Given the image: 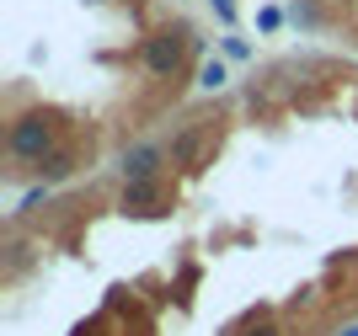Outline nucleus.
<instances>
[{
    "instance_id": "obj_1",
    "label": "nucleus",
    "mask_w": 358,
    "mask_h": 336,
    "mask_svg": "<svg viewBox=\"0 0 358 336\" xmlns=\"http://www.w3.org/2000/svg\"><path fill=\"white\" fill-rule=\"evenodd\" d=\"M54 139H59V117L43 112V107H32V112H16L11 129H6V149H11L16 161H48L54 155Z\"/></svg>"
},
{
    "instance_id": "obj_2",
    "label": "nucleus",
    "mask_w": 358,
    "mask_h": 336,
    "mask_svg": "<svg viewBox=\"0 0 358 336\" xmlns=\"http://www.w3.org/2000/svg\"><path fill=\"white\" fill-rule=\"evenodd\" d=\"M214 145H220V129H214L209 117H193L187 129L171 133L166 155H171V166H182V171H203V161L214 155Z\"/></svg>"
},
{
    "instance_id": "obj_3",
    "label": "nucleus",
    "mask_w": 358,
    "mask_h": 336,
    "mask_svg": "<svg viewBox=\"0 0 358 336\" xmlns=\"http://www.w3.org/2000/svg\"><path fill=\"white\" fill-rule=\"evenodd\" d=\"M182 54H187V32H171V27H161L155 38H145V70L155 75V80H171V75L182 70Z\"/></svg>"
},
{
    "instance_id": "obj_4",
    "label": "nucleus",
    "mask_w": 358,
    "mask_h": 336,
    "mask_svg": "<svg viewBox=\"0 0 358 336\" xmlns=\"http://www.w3.org/2000/svg\"><path fill=\"white\" fill-rule=\"evenodd\" d=\"M166 161H171L166 145H134V149H123L118 171H123V182H161V166Z\"/></svg>"
},
{
    "instance_id": "obj_5",
    "label": "nucleus",
    "mask_w": 358,
    "mask_h": 336,
    "mask_svg": "<svg viewBox=\"0 0 358 336\" xmlns=\"http://www.w3.org/2000/svg\"><path fill=\"white\" fill-rule=\"evenodd\" d=\"M166 182H129L123 187V214H166Z\"/></svg>"
},
{
    "instance_id": "obj_6",
    "label": "nucleus",
    "mask_w": 358,
    "mask_h": 336,
    "mask_svg": "<svg viewBox=\"0 0 358 336\" xmlns=\"http://www.w3.org/2000/svg\"><path fill=\"white\" fill-rule=\"evenodd\" d=\"M80 171V155L75 149H54L48 161H38V176H43V187H54V182H64V176Z\"/></svg>"
},
{
    "instance_id": "obj_7",
    "label": "nucleus",
    "mask_w": 358,
    "mask_h": 336,
    "mask_svg": "<svg viewBox=\"0 0 358 336\" xmlns=\"http://www.w3.org/2000/svg\"><path fill=\"white\" fill-rule=\"evenodd\" d=\"M198 86H203V91H220L224 86V64H220V59H209V64L198 70Z\"/></svg>"
},
{
    "instance_id": "obj_8",
    "label": "nucleus",
    "mask_w": 358,
    "mask_h": 336,
    "mask_svg": "<svg viewBox=\"0 0 358 336\" xmlns=\"http://www.w3.org/2000/svg\"><path fill=\"white\" fill-rule=\"evenodd\" d=\"M43 198H48V187H32L27 198H22V208H16V214H27V208H38V203H43Z\"/></svg>"
},
{
    "instance_id": "obj_9",
    "label": "nucleus",
    "mask_w": 358,
    "mask_h": 336,
    "mask_svg": "<svg viewBox=\"0 0 358 336\" xmlns=\"http://www.w3.org/2000/svg\"><path fill=\"white\" fill-rule=\"evenodd\" d=\"M214 11H220V22H236V0H209Z\"/></svg>"
},
{
    "instance_id": "obj_10",
    "label": "nucleus",
    "mask_w": 358,
    "mask_h": 336,
    "mask_svg": "<svg viewBox=\"0 0 358 336\" xmlns=\"http://www.w3.org/2000/svg\"><path fill=\"white\" fill-rule=\"evenodd\" d=\"M257 22H262V27H268V32H273V27H278V22H284V11H278V6H268V11L257 16Z\"/></svg>"
},
{
    "instance_id": "obj_11",
    "label": "nucleus",
    "mask_w": 358,
    "mask_h": 336,
    "mask_svg": "<svg viewBox=\"0 0 358 336\" xmlns=\"http://www.w3.org/2000/svg\"><path fill=\"white\" fill-rule=\"evenodd\" d=\"M224 54H230V59H246V54H252V48L241 43V38H224Z\"/></svg>"
},
{
    "instance_id": "obj_12",
    "label": "nucleus",
    "mask_w": 358,
    "mask_h": 336,
    "mask_svg": "<svg viewBox=\"0 0 358 336\" xmlns=\"http://www.w3.org/2000/svg\"><path fill=\"white\" fill-rule=\"evenodd\" d=\"M257 336H278V331H273V326H262V331H257Z\"/></svg>"
},
{
    "instance_id": "obj_13",
    "label": "nucleus",
    "mask_w": 358,
    "mask_h": 336,
    "mask_svg": "<svg viewBox=\"0 0 358 336\" xmlns=\"http://www.w3.org/2000/svg\"><path fill=\"white\" fill-rule=\"evenodd\" d=\"M337 336H358V326H348V331H337Z\"/></svg>"
}]
</instances>
